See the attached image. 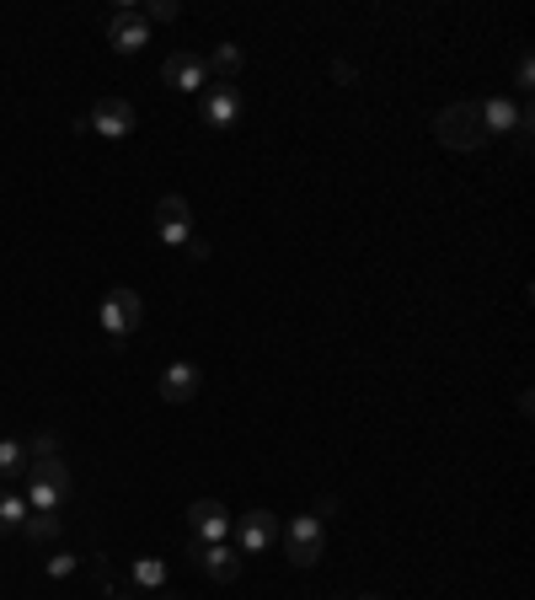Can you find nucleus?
Returning <instances> with one entry per match:
<instances>
[{"label":"nucleus","instance_id":"nucleus-18","mask_svg":"<svg viewBox=\"0 0 535 600\" xmlns=\"http://www.w3.org/2000/svg\"><path fill=\"white\" fill-rule=\"evenodd\" d=\"M134 585L139 590H166V563L161 558H139L134 563Z\"/></svg>","mask_w":535,"mask_h":600},{"label":"nucleus","instance_id":"nucleus-17","mask_svg":"<svg viewBox=\"0 0 535 600\" xmlns=\"http://www.w3.org/2000/svg\"><path fill=\"white\" fill-rule=\"evenodd\" d=\"M27 462H33L27 456V440H11L5 434L0 440V477H27Z\"/></svg>","mask_w":535,"mask_h":600},{"label":"nucleus","instance_id":"nucleus-23","mask_svg":"<svg viewBox=\"0 0 535 600\" xmlns=\"http://www.w3.org/2000/svg\"><path fill=\"white\" fill-rule=\"evenodd\" d=\"M27 456H33V462H38V456H60V440H54V434H38V440L27 445Z\"/></svg>","mask_w":535,"mask_h":600},{"label":"nucleus","instance_id":"nucleus-16","mask_svg":"<svg viewBox=\"0 0 535 600\" xmlns=\"http://www.w3.org/2000/svg\"><path fill=\"white\" fill-rule=\"evenodd\" d=\"M22 526H27V499L11 493V488H0V536L22 531Z\"/></svg>","mask_w":535,"mask_h":600},{"label":"nucleus","instance_id":"nucleus-13","mask_svg":"<svg viewBox=\"0 0 535 600\" xmlns=\"http://www.w3.org/2000/svg\"><path fill=\"white\" fill-rule=\"evenodd\" d=\"M161 81L172 86V91H203V81H209V70H203V54H172L166 65H161Z\"/></svg>","mask_w":535,"mask_h":600},{"label":"nucleus","instance_id":"nucleus-14","mask_svg":"<svg viewBox=\"0 0 535 600\" xmlns=\"http://www.w3.org/2000/svg\"><path fill=\"white\" fill-rule=\"evenodd\" d=\"M476 108H482V130H487V139L520 130V113H525V108H514L509 97H493V102H476Z\"/></svg>","mask_w":535,"mask_h":600},{"label":"nucleus","instance_id":"nucleus-1","mask_svg":"<svg viewBox=\"0 0 535 600\" xmlns=\"http://www.w3.org/2000/svg\"><path fill=\"white\" fill-rule=\"evenodd\" d=\"M70 493H75V477L60 456H38V462H27V510H38V515H60V504H65Z\"/></svg>","mask_w":535,"mask_h":600},{"label":"nucleus","instance_id":"nucleus-7","mask_svg":"<svg viewBox=\"0 0 535 600\" xmlns=\"http://www.w3.org/2000/svg\"><path fill=\"white\" fill-rule=\"evenodd\" d=\"M194 563L214 585H236V574H241V552L225 547V541H194Z\"/></svg>","mask_w":535,"mask_h":600},{"label":"nucleus","instance_id":"nucleus-25","mask_svg":"<svg viewBox=\"0 0 535 600\" xmlns=\"http://www.w3.org/2000/svg\"><path fill=\"white\" fill-rule=\"evenodd\" d=\"M155 600H177V596H166V590H155Z\"/></svg>","mask_w":535,"mask_h":600},{"label":"nucleus","instance_id":"nucleus-6","mask_svg":"<svg viewBox=\"0 0 535 600\" xmlns=\"http://www.w3.org/2000/svg\"><path fill=\"white\" fill-rule=\"evenodd\" d=\"M199 119H203V130H236V119H241V91H236V86H225V81L203 86Z\"/></svg>","mask_w":535,"mask_h":600},{"label":"nucleus","instance_id":"nucleus-2","mask_svg":"<svg viewBox=\"0 0 535 600\" xmlns=\"http://www.w3.org/2000/svg\"><path fill=\"white\" fill-rule=\"evenodd\" d=\"M434 134H439V145H450V150H482L487 145V130H482V108L476 102H450V108H439V119H434Z\"/></svg>","mask_w":535,"mask_h":600},{"label":"nucleus","instance_id":"nucleus-10","mask_svg":"<svg viewBox=\"0 0 535 600\" xmlns=\"http://www.w3.org/2000/svg\"><path fill=\"white\" fill-rule=\"evenodd\" d=\"M86 124H91V134L124 139V134H134V102H124V97H102V102L86 113Z\"/></svg>","mask_w":535,"mask_h":600},{"label":"nucleus","instance_id":"nucleus-9","mask_svg":"<svg viewBox=\"0 0 535 600\" xmlns=\"http://www.w3.org/2000/svg\"><path fill=\"white\" fill-rule=\"evenodd\" d=\"M108 44L119 49V54H139L145 44H150V22L129 11V5H119L113 16H108Z\"/></svg>","mask_w":535,"mask_h":600},{"label":"nucleus","instance_id":"nucleus-19","mask_svg":"<svg viewBox=\"0 0 535 600\" xmlns=\"http://www.w3.org/2000/svg\"><path fill=\"white\" fill-rule=\"evenodd\" d=\"M22 531L33 536V541H54L60 536V515H38V510H27V526Z\"/></svg>","mask_w":535,"mask_h":600},{"label":"nucleus","instance_id":"nucleus-4","mask_svg":"<svg viewBox=\"0 0 535 600\" xmlns=\"http://www.w3.org/2000/svg\"><path fill=\"white\" fill-rule=\"evenodd\" d=\"M155 236H161V247H177V253L194 242V209L183 194H166L155 204Z\"/></svg>","mask_w":535,"mask_h":600},{"label":"nucleus","instance_id":"nucleus-26","mask_svg":"<svg viewBox=\"0 0 535 600\" xmlns=\"http://www.w3.org/2000/svg\"><path fill=\"white\" fill-rule=\"evenodd\" d=\"M353 600H381V596H353Z\"/></svg>","mask_w":535,"mask_h":600},{"label":"nucleus","instance_id":"nucleus-22","mask_svg":"<svg viewBox=\"0 0 535 600\" xmlns=\"http://www.w3.org/2000/svg\"><path fill=\"white\" fill-rule=\"evenodd\" d=\"M75 574V552H54L49 558V579H70Z\"/></svg>","mask_w":535,"mask_h":600},{"label":"nucleus","instance_id":"nucleus-20","mask_svg":"<svg viewBox=\"0 0 535 600\" xmlns=\"http://www.w3.org/2000/svg\"><path fill=\"white\" fill-rule=\"evenodd\" d=\"M177 11H183L177 0H150V5H145V22H172Z\"/></svg>","mask_w":535,"mask_h":600},{"label":"nucleus","instance_id":"nucleus-5","mask_svg":"<svg viewBox=\"0 0 535 600\" xmlns=\"http://www.w3.org/2000/svg\"><path fill=\"white\" fill-rule=\"evenodd\" d=\"M139 317H145V306H139V295L134 290H108L102 295V311H97V322H102V333L113 338H129L139 328Z\"/></svg>","mask_w":535,"mask_h":600},{"label":"nucleus","instance_id":"nucleus-8","mask_svg":"<svg viewBox=\"0 0 535 600\" xmlns=\"http://www.w3.org/2000/svg\"><path fill=\"white\" fill-rule=\"evenodd\" d=\"M273 536H278V515L273 510H247L241 526H236V552L241 558H258V552L273 547Z\"/></svg>","mask_w":535,"mask_h":600},{"label":"nucleus","instance_id":"nucleus-12","mask_svg":"<svg viewBox=\"0 0 535 600\" xmlns=\"http://www.w3.org/2000/svg\"><path fill=\"white\" fill-rule=\"evenodd\" d=\"M188 526H194V541H225L231 536V515L220 499H194L188 504Z\"/></svg>","mask_w":535,"mask_h":600},{"label":"nucleus","instance_id":"nucleus-21","mask_svg":"<svg viewBox=\"0 0 535 600\" xmlns=\"http://www.w3.org/2000/svg\"><path fill=\"white\" fill-rule=\"evenodd\" d=\"M531 81H535V60H531V49H520V65H514V86H520V91H531Z\"/></svg>","mask_w":535,"mask_h":600},{"label":"nucleus","instance_id":"nucleus-3","mask_svg":"<svg viewBox=\"0 0 535 600\" xmlns=\"http://www.w3.org/2000/svg\"><path fill=\"white\" fill-rule=\"evenodd\" d=\"M322 547H327V521L322 515H295L289 531H284V552L295 568H316L322 563Z\"/></svg>","mask_w":535,"mask_h":600},{"label":"nucleus","instance_id":"nucleus-24","mask_svg":"<svg viewBox=\"0 0 535 600\" xmlns=\"http://www.w3.org/2000/svg\"><path fill=\"white\" fill-rule=\"evenodd\" d=\"M183 253H188V258H194V264H203V258H209V242H203V236H194V242H188V247H183Z\"/></svg>","mask_w":535,"mask_h":600},{"label":"nucleus","instance_id":"nucleus-27","mask_svg":"<svg viewBox=\"0 0 535 600\" xmlns=\"http://www.w3.org/2000/svg\"><path fill=\"white\" fill-rule=\"evenodd\" d=\"M108 600H129V596H108Z\"/></svg>","mask_w":535,"mask_h":600},{"label":"nucleus","instance_id":"nucleus-15","mask_svg":"<svg viewBox=\"0 0 535 600\" xmlns=\"http://www.w3.org/2000/svg\"><path fill=\"white\" fill-rule=\"evenodd\" d=\"M203 70H209L214 81L236 86V75H241V44H214V49H209V60H203Z\"/></svg>","mask_w":535,"mask_h":600},{"label":"nucleus","instance_id":"nucleus-11","mask_svg":"<svg viewBox=\"0 0 535 600\" xmlns=\"http://www.w3.org/2000/svg\"><path fill=\"white\" fill-rule=\"evenodd\" d=\"M203 387V370L194 365V359H177V365H166L161 370V381H155V392H161V402H194Z\"/></svg>","mask_w":535,"mask_h":600}]
</instances>
